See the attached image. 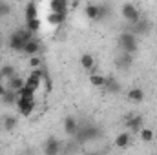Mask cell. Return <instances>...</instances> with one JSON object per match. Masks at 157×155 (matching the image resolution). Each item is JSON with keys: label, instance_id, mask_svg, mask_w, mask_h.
<instances>
[{"label": "cell", "instance_id": "obj_33", "mask_svg": "<svg viewBox=\"0 0 157 155\" xmlns=\"http://www.w3.org/2000/svg\"><path fill=\"white\" fill-rule=\"evenodd\" d=\"M2 44H4V37L0 35V47H2Z\"/></svg>", "mask_w": 157, "mask_h": 155}, {"label": "cell", "instance_id": "obj_9", "mask_svg": "<svg viewBox=\"0 0 157 155\" xmlns=\"http://www.w3.org/2000/svg\"><path fill=\"white\" fill-rule=\"evenodd\" d=\"M60 148H62V144H60V141L57 139V137H48L46 139V142H44V152L49 155H55L60 152Z\"/></svg>", "mask_w": 157, "mask_h": 155}, {"label": "cell", "instance_id": "obj_21", "mask_svg": "<svg viewBox=\"0 0 157 155\" xmlns=\"http://www.w3.org/2000/svg\"><path fill=\"white\" fill-rule=\"evenodd\" d=\"M0 99H2V102H4V104L11 106V104H17L18 95H17V91H15V89H9V88H7V89H6V93H4Z\"/></svg>", "mask_w": 157, "mask_h": 155}, {"label": "cell", "instance_id": "obj_25", "mask_svg": "<svg viewBox=\"0 0 157 155\" xmlns=\"http://www.w3.org/2000/svg\"><path fill=\"white\" fill-rule=\"evenodd\" d=\"M90 82H91L95 88H104L106 77H104V75H101V73H91V77H90Z\"/></svg>", "mask_w": 157, "mask_h": 155}, {"label": "cell", "instance_id": "obj_17", "mask_svg": "<svg viewBox=\"0 0 157 155\" xmlns=\"http://www.w3.org/2000/svg\"><path fill=\"white\" fill-rule=\"evenodd\" d=\"M84 13H86V17H88L90 20H101V9H99V6H95V4H88V6L84 7Z\"/></svg>", "mask_w": 157, "mask_h": 155}, {"label": "cell", "instance_id": "obj_8", "mask_svg": "<svg viewBox=\"0 0 157 155\" xmlns=\"http://www.w3.org/2000/svg\"><path fill=\"white\" fill-rule=\"evenodd\" d=\"M42 78H44V71H42V68H37V70H33V71L29 73V77L26 78V86L37 89L40 86V82H42Z\"/></svg>", "mask_w": 157, "mask_h": 155}, {"label": "cell", "instance_id": "obj_28", "mask_svg": "<svg viewBox=\"0 0 157 155\" xmlns=\"http://www.w3.org/2000/svg\"><path fill=\"white\" fill-rule=\"evenodd\" d=\"M11 15V4L6 0H0V18H6Z\"/></svg>", "mask_w": 157, "mask_h": 155}, {"label": "cell", "instance_id": "obj_15", "mask_svg": "<svg viewBox=\"0 0 157 155\" xmlns=\"http://www.w3.org/2000/svg\"><path fill=\"white\" fill-rule=\"evenodd\" d=\"M2 130H6V131H13V130H17V126H18V119L15 115H6L2 119Z\"/></svg>", "mask_w": 157, "mask_h": 155}, {"label": "cell", "instance_id": "obj_7", "mask_svg": "<svg viewBox=\"0 0 157 155\" xmlns=\"http://www.w3.org/2000/svg\"><path fill=\"white\" fill-rule=\"evenodd\" d=\"M124 126H126L130 131L139 133V130L144 126V122H143V117L141 115H128L124 119Z\"/></svg>", "mask_w": 157, "mask_h": 155}, {"label": "cell", "instance_id": "obj_24", "mask_svg": "<svg viewBox=\"0 0 157 155\" xmlns=\"http://www.w3.org/2000/svg\"><path fill=\"white\" fill-rule=\"evenodd\" d=\"M51 11H57V13H64L66 15V9H68V4L66 0H51Z\"/></svg>", "mask_w": 157, "mask_h": 155}, {"label": "cell", "instance_id": "obj_18", "mask_svg": "<svg viewBox=\"0 0 157 155\" xmlns=\"http://www.w3.org/2000/svg\"><path fill=\"white\" fill-rule=\"evenodd\" d=\"M80 66H82L86 71H91V70L95 68V57H93L91 53H82V57H80Z\"/></svg>", "mask_w": 157, "mask_h": 155}, {"label": "cell", "instance_id": "obj_26", "mask_svg": "<svg viewBox=\"0 0 157 155\" xmlns=\"http://www.w3.org/2000/svg\"><path fill=\"white\" fill-rule=\"evenodd\" d=\"M0 73H2V77L6 78H11L13 75H17V71H15V66L13 64H4L2 68H0Z\"/></svg>", "mask_w": 157, "mask_h": 155}, {"label": "cell", "instance_id": "obj_13", "mask_svg": "<svg viewBox=\"0 0 157 155\" xmlns=\"http://www.w3.org/2000/svg\"><path fill=\"white\" fill-rule=\"evenodd\" d=\"M104 89L108 91V93H112V95H117V93H121V82H119L117 78L113 77H108L106 78V82H104Z\"/></svg>", "mask_w": 157, "mask_h": 155}, {"label": "cell", "instance_id": "obj_6", "mask_svg": "<svg viewBox=\"0 0 157 155\" xmlns=\"http://www.w3.org/2000/svg\"><path fill=\"white\" fill-rule=\"evenodd\" d=\"M132 62H133V55H132V53L121 51L117 57H115V68H119L121 71L130 70V68H132Z\"/></svg>", "mask_w": 157, "mask_h": 155}, {"label": "cell", "instance_id": "obj_5", "mask_svg": "<svg viewBox=\"0 0 157 155\" xmlns=\"http://www.w3.org/2000/svg\"><path fill=\"white\" fill-rule=\"evenodd\" d=\"M17 108L22 117H29L35 112V99H17Z\"/></svg>", "mask_w": 157, "mask_h": 155}, {"label": "cell", "instance_id": "obj_32", "mask_svg": "<svg viewBox=\"0 0 157 155\" xmlns=\"http://www.w3.org/2000/svg\"><path fill=\"white\" fill-rule=\"evenodd\" d=\"M6 84H7V82H0V97H2V95L6 93V89H7V88H6Z\"/></svg>", "mask_w": 157, "mask_h": 155}, {"label": "cell", "instance_id": "obj_10", "mask_svg": "<svg viewBox=\"0 0 157 155\" xmlns=\"http://www.w3.org/2000/svg\"><path fill=\"white\" fill-rule=\"evenodd\" d=\"M78 126H80V122L77 120V117L73 115H68L66 119H64V131L70 135V137H73L75 133H77Z\"/></svg>", "mask_w": 157, "mask_h": 155}, {"label": "cell", "instance_id": "obj_16", "mask_svg": "<svg viewBox=\"0 0 157 155\" xmlns=\"http://www.w3.org/2000/svg\"><path fill=\"white\" fill-rule=\"evenodd\" d=\"M22 53H26V55H39L40 53V42L39 40H35V39H31V40H28L26 42V46H24V51Z\"/></svg>", "mask_w": 157, "mask_h": 155}, {"label": "cell", "instance_id": "obj_12", "mask_svg": "<svg viewBox=\"0 0 157 155\" xmlns=\"http://www.w3.org/2000/svg\"><path fill=\"white\" fill-rule=\"evenodd\" d=\"M126 99H128L130 102L139 104V102H143V100H144V91H143L141 88H132V89H128Z\"/></svg>", "mask_w": 157, "mask_h": 155}, {"label": "cell", "instance_id": "obj_22", "mask_svg": "<svg viewBox=\"0 0 157 155\" xmlns=\"http://www.w3.org/2000/svg\"><path fill=\"white\" fill-rule=\"evenodd\" d=\"M139 139H141L143 142H152V141H154V130L143 126V128L139 130Z\"/></svg>", "mask_w": 157, "mask_h": 155}, {"label": "cell", "instance_id": "obj_27", "mask_svg": "<svg viewBox=\"0 0 157 155\" xmlns=\"http://www.w3.org/2000/svg\"><path fill=\"white\" fill-rule=\"evenodd\" d=\"M26 28L29 29V31H39L40 29V20H39V17H35V18H28L26 20Z\"/></svg>", "mask_w": 157, "mask_h": 155}, {"label": "cell", "instance_id": "obj_23", "mask_svg": "<svg viewBox=\"0 0 157 155\" xmlns=\"http://www.w3.org/2000/svg\"><path fill=\"white\" fill-rule=\"evenodd\" d=\"M35 91H37V89H33V88H29V86H22V88L17 91V95H18L20 99H35Z\"/></svg>", "mask_w": 157, "mask_h": 155}, {"label": "cell", "instance_id": "obj_1", "mask_svg": "<svg viewBox=\"0 0 157 155\" xmlns=\"http://www.w3.org/2000/svg\"><path fill=\"white\" fill-rule=\"evenodd\" d=\"M102 137V130L97 124H80L77 130V133L73 135V141L78 144L90 142V141H97Z\"/></svg>", "mask_w": 157, "mask_h": 155}, {"label": "cell", "instance_id": "obj_20", "mask_svg": "<svg viewBox=\"0 0 157 155\" xmlns=\"http://www.w3.org/2000/svg\"><path fill=\"white\" fill-rule=\"evenodd\" d=\"M64 18H66L64 13H57V11H49V13H48V24H51V26H59V24H62Z\"/></svg>", "mask_w": 157, "mask_h": 155}, {"label": "cell", "instance_id": "obj_3", "mask_svg": "<svg viewBox=\"0 0 157 155\" xmlns=\"http://www.w3.org/2000/svg\"><path fill=\"white\" fill-rule=\"evenodd\" d=\"M119 47L121 51H126V53H137L139 51V42H137V35L132 33L130 29L128 31H122L119 35Z\"/></svg>", "mask_w": 157, "mask_h": 155}, {"label": "cell", "instance_id": "obj_2", "mask_svg": "<svg viewBox=\"0 0 157 155\" xmlns=\"http://www.w3.org/2000/svg\"><path fill=\"white\" fill-rule=\"evenodd\" d=\"M31 39H33V31H29L28 28H24V29H17V31H13V33L9 35L7 44H9V47L15 49V51H24L26 42L31 40Z\"/></svg>", "mask_w": 157, "mask_h": 155}, {"label": "cell", "instance_id": "obj_19", "mask_svg": "<svg viewBox=\"0 0 157 155\" xmlns=\"http://www.w3.org/2000/svg\"><path fill=\"white\" fill-rule=\"evenodd\" d=\"M22 86H26V78L18 77V75H13L11 78H7V88H9V89H15V91H18Z\"/></svg>", "mask_w": 157, "mask_h": 155}, {"label": "cell", "instance_id": "obj_14", "mask_svg": "<svg viewBox=\"0 0 157 155\" xmlns=\"http://www.w3.org/2000/svg\"><path fill=\"white\" fill-rule=\"evenodd\" d=\"M113 142H115L117 148H122V150H124V148H128V146L132 144V135H130L128 131H121L117 137H115Z\"/></svg>", "mask_w": 157, "mask_h": 155}, {"label": "cell", "instance_id": "obj_4", "mask_svg": "<svg viewBox=\"0 0 157 155\" xmlns=\"http://www.w3.org/2000/svg\"><path fill=\"white\" fill-rule=\"evenodd\" d=\"M121 13H122V17H124V20L126 22H137L139 18H141V13H139V9H137V6H133V4H130V2H126V4H122V7H121Z\"/></svg>", "mask_w": 157, "mask_h": 155}, {"label": "cell", "instance_id": "obj_29", "mask_svg": "<svg viewBox=\"0 0 157 155\" xmlns=\"http://www.w3.org/2000/svg\"><path fill=\"white\" fill-rule=\"evenodd\" d=\"M37 17V6L33 4V2H29L28 6H26V20L28 18H35Z\"/></svg>", "mask_w": 157, "mask_h": 155}, {"label": "cell", "instance_id": "obj_30", "mask_svg": "<svg viewBox=\"0 0 157 155\" xmlns=\"http://www.w3.org/2000/svg\"><path fill=\"white\" fill-rule=\"evenodd\" d=\"M29 66H31L33 70L42 68V59H40L39 55H31V57H29Z\"/></svg>", "mask_w": 157, "mask_h": 155}, {"label": "cell", "instance_id": "obj_31", "mask_svg": "<svg viewBox=\"0 0 157 155\" xmlns=\"http://www.w3.org/2000/svg\"><path fill=\"white\" fill-rule=\"evenodd\" d=\"M99 9H101V20H102L106 15H110V7H108V6H99Z\"/></svg>", "mask_w": 157, "mask_h": 155}, {"label": "cell", "instance_id": "obj_11", "mask_svg": "<svg viewBox=\"0 0 157 155\" xmlns=\"http://www.w3.org/2000/svg\"><path fill=\"white\" fill-rule=\"evenodd\" d=\"M148 29H150V22L144 20V18H139L137 22H132V28H130V31L135 33L137 37H139V35H144Z\"/></svg>", "mask_w": 157, "mask_h": 155}]
</instances>
